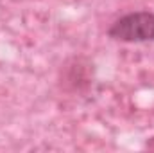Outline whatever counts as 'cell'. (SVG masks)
<instances>
[{"instance_id":"cell-1","label":"cell","mask_w":154,"mask_h":153,"mask_svg":"<svg viewBox=\"0 0 154 153\" xmlns=\"http://www.w3.org/2000/svg\"><path fill=\"white\" fill-rule=\"evenodd\" d=\"M109 38L125 43H145L154 41V13L136 11L124 15L108 31Z\"/></svg>"}]
</instances>
